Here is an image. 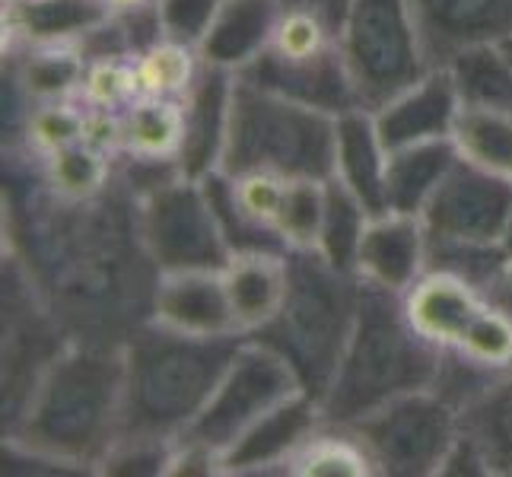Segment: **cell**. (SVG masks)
I'll return each instance as SVG.
<instances>
[{"mask_svg":"<svg viewBox=\"0 0 512 477\" xmlns=\"http://www.w3.org/2000/svg\"><path fill=\"white\" fill-rule=\"evenodd\" d=\"M109 16H128V13H140L156 7V0H99Z\"/></svg>","mask_w":512,"mask_h":477,"instance_id":"f35d334b","label":"cell"},{"mask_svg":"<svg viewBox=\"0 0 512 477\" xmlns=\"http://www.w3.org/2000/svg\"><path fill=\"white\" fill-rule=\"evenodd\" d=\"M90 115L93 112L80 102V96L26 105L20 125L23 153L39 163L48 153L77 144V140H86V134H90Z\"/></svg>","mask_w":512,"mask_h":477,"instance_id":"f546056e","label":"cell"},{"mask_svg":"<svg viewBox=\"0 0 512 477\" xmlns=\"http://www.w3.org/2000/svg\"><path fill=\"white\" fill-rule=\"evenodd\" d=\"M236 74L220 67L204 64L194 90L182 99L185 102V134L182 147L175 156V166L188 179L204 182L207 175L220 172L226 131H229V105H233Z\"/></svg>","mask_w":512,"mask_h":477,"instance_id":"ac0fdd59","label":"cell"},{"mask_svg":"<svg viewBox=\"0 0 512 477\" xmlns=\"http://www.w3.org/2000/svg\"><path fill=\"white\" fill-rule=\"evenodd\" d=\"M420 220L430 252L500 245L512 220V182L458 156Z\"/></svg>","mask_w":512,"mask_h":477,"instance_id":"30bf717a","label":"cell"},{"mask_svg":"<svg viewBox=\"0 0 512 477\" xmlns=\"http://www.w3.org/2000/svg\"><path fill=\"white\" fill-rule=\"evenodd\" d=\"M236 77H245L264 86V90L280 93L293 102H303L309 109L328 112L334 118L353 109H363L357 90H353L341 42L328 48H306V51H284L268 45L264 55Z\"/></svg>","mask_w":512,"mask_h":477,"instance_id":"8fae6325","label":"cell"},{"mask_svg":"<svg viewBox=\"0 0 512 477\" xmlns=\"http://www.w3.org/2000/svg\"><path fill=\"white\" fill-rule=\"evenodd\" d=\"M462 433L484 452L490 477H512V373L500 376L462 411Z\"/></svg>","mask_w":512,"mask_h":477,"instance_id":"83f0119b","label":"cell"},{"mask_svg":"<svg viewBox=\"0 0 512 477\" xmlns=\"http://www.w3.org/2000/svg\"><path fill=\"white\" fill-rule=\"evenodd\" d=\"M223 0H156V20L166 39L201 48Z\"/></svg>","mask_w":512,"mask_h":477,"instance_id":"8d00e7d4","label":"cell"},{"mask_svg":"<svg viewBox=\"0 0 512 477\" xmlns=\"http://www.w3.org/2000/svg\"><path fill=\"white\" fill-rule=\"evenodd\" d=\"M379 477H436L462 436V411L436 388L401 395L347 427Z\"/></svg>","mask_w":512,"mask_h":477,"instance_id":"52a82bcc","label":"cell"},{"mask_svg":"<svg viewBox=\"0 0 512 477\" xmlns=\"http://www.w3.org/2000/svg\"><path fill=\"white\" fill-rule=\"evenodd\" d=\"M303 392L296 373L271 347L245 338L229 360L214 395L182 439H191L220 458L274 408Z\"/></svg>","mask_w":512,"mask_h":477,"instance_id":"9c48e42d","label":"cell"},{"mask_svg":"<svg viewBox=\"0 0 512 477\" xmlns=\"http://www.w3.org/2000/svg\"><path fill=\"white\" fill-rule=\"evenodd\" d=\"M284 7L312 13L315 20H322L328 29H334V32L341 35V29L347 23V13L353 7V0H284Z\"/></svg>","mask_w":512,"mask_h":477,"instance_id":"74e56055","label":"cell"},{"mask_svg":"<svg viewBox=\"0 0 512 477\" xmlns=\"http://www.w3.org/2000/svg\"><path fill=\"white\" fill-rule=\"evenodd\" d=\"M430 268V239L420 217L385 210L369 220L353 274L360 284L404 296Z\"/></svg>","mask_w":512,"mask_h":477,"instance_id":"5bb4252c","label":"cell"},{"mask_svg":"<svg viewBox=\"0 0 512 477\" xmlns=\"http://www.w3.org/2000/svg\"><path fill=\"white\" fill-rule=\"evenodd\" d=\"M452 144L468 163L512 182V115L462 109Z\"/></svg>","mask_w":512,"mask_h":477,"instance_id":"d6a6232c","label":"cell"},{"mask_svg":"<svg viewBox=\"0 0 512 477\" xmlns=\"http://www.w3.org/2000/svg\"><path fill=\"white\" fill-rule=\"evenodd\" d=\"M204 70V58L194 45L175 39H156L134 58L137 96H160V99H185Z\"/></svg>","mask_w":512,"mask_h":477,"instance_id":"f1b7e54d","label":"cell"},{"mask_svg":"<svg viewBox=\"0 0 512 477\" xmlns=\"http://www.w3.org/2000/svg\"><path fill=\"white\" fill-rule=\"evenodd\" d=\"M245 334L188 338L144 322L121 344L125 353V423L121 439L172 446L191 430L214 395Z\"/></svg>","mask_w":512,"mask_h":477,"instance_id":"7a4b0ae2","label":"cell"},{"mask_svg":"<svg viewBox=\"0 0 512 477\" xmlns=\"http://www.w3.org/2000/svg\"><path fill=\"white\" fill-rule=\"evenodd\" d=\"M134 201L140 245L160 274L223 271L233 258L204 182L172 175Z\"/></svg>","mask_w":512,"mask_h":477,"instance_id":"ba28073f","label":"cell"},{"mask_svg":"<svg viewBox=\"0 0 512 477\" xmlns=\"http://www.w3.org/2000/svg\"><path fill=\"white\" fill-rule=\"evenodd\" d=\"M500 255H503V264H506V271H509V277H512V220H509L506 233H503V239H500Z\"/></svg>","mask_w":512,"mask_h":477,"instance_id":"ab89813d","label":"cell"},{"mask_svg":"<svg viewBox=\"0 0 512 477\" xmlns=\"http://www.w3.org/2000/svg\"><path fill=\"white\" fill-rule=\"evenodd\" d=\"M503 45H506V51H509V55H512V35H509V39H503Z\"/></svg>","mask_w":512,"mask_h":477,"instance_id":"60d3db41","label":"cell"},{"mask_svg":"<svg viewBox=\"0 0 512 477\" xmlns=\"http://www.w3.org/2000/svg\"><path fill=\"white\" fill-rule=\"evenodd\" d=\"M458 115H462V99H458L446 64L430 67L420 80L373 109L388 153L414 144H433V140H452Z\"/></svg>","mask_w":512,"mask_h":477,"instance_id":"4fadbf2b","label":"cell"},{"mask_svg":"<svg viewBox=\"0 0 512 477\" xmlns=\"http://www.w3.org/2000/svg\"><path fill=\"white\" fill-rule=\"evenodd\" d=\"M322 217H325V182L290 179L274 233L284 242L287 252H315L322 233Z\"/></svg>","mask_w":512,"mask_h":477,"instance_id":"836d02e7","label":"cell"},{"mask_svg":"<svg viewBox=\"0 0 512 477\" xmlns=\"http://www.w3.org/2000/svg\"><path fill=\"white\" fill-rule=\"evenodd\" d=\"M369 220H373V214H369L357 194L347 191L338 179H325V217L315 252L328 264H334V268L353 274Z\"/></svg>","mask_w":512,"mask_h":477,"instance_id":"1f68e13d","label":"cell"},{"mask_svg":"<svg viewBox=\"0 0 512 477\" xmlns=\"http://www.w3.org/2000/svg\"><path fill=\"white\" fill-rule=\"evenodd\" d=\"M125 423L121 344L67 341L10 414L7 446L23 458L74 471L102 468Z\"/></svg>","mask_w":512,"mask_h":477,"instance_id":"6da1fadb","label":"cell"},{"mask_svg":"<svg viewBox=\"0 0 512 477\" xmlns=\"http://www.w3.org/2000/svg\"><path fill=\"white\" fill-rule=\"evenodd\" d=\"M341 51L363 109H379L433 67L411 0H353Z\"/></svg>","mask_w":512,"mask_h":477,"instance_id":"8992f818","label":"cell"},{"mask_svg":"<svg viewBox=\"0 0 512 477\" xmlns=\"http://www.w3.org/2000/svg\"><path fill=\"white\" fill-rule=\"evenodd\" d=\"M280 16L284 0H223L198 48L204 64L242 74L274 42Z\"/></svg>","mask_w":512,"mask_h":477,"instance_id":"d6986e66","label":"cell"},{"mask_svg":"<svg viewBox=\"0 0 512 477\" xmlns=\"http://www.w3.org/2000/svg\"><path fill=\"white\" fill-rule=\"evenodd\" d=\"M150 322L188 338H229L239 334L220 271H172L153 287Z\"/></svg>","mask_w":512,"mask_h":477,"instance_id":"9a60e30c","label":"cell"},{"mask_svg":"<svg viewBox=\"0 0 512 477\" xmlns=\"http://www.w3.org/2000/svg\"><path fill=\"white\" fill-rule=\"evenodd\" d=\"M325 427L322 404L312 395L299 392L280 408L245 433L239 443L223 455V474L242 477V474H287L290 458L299 452L312 433Z\"/></svg>","mask_w":512,"mask_h":477,"instance_id":"2e32d148","label":"cell"},{"mask_svg":"<svg viewBox=\"0 0 512 477\" xmlns=\"http://www.w3.org/2000/svg\"><path fill=\"white\" fill-rule=\"evenodd\" d=\"M109 13L99 0H20L4 4V29L10 48L83 42Z\"/></svg>","mask_w":512,"mask_h":477,"instance_id":"7402d4cb","label":"cell"},{"mask_svg":"<svg viewBox=\"0 0 512 477\" xmlns=\"http://www.w3.org/2000/svg\"><path fill=\"white\" fill-rule=\"evenodd\" d=\"M77 96L90 112H121L128 102L137 99L134 58L125 55L86 58V74Z\"/></svg>","mask_w":512,"mask_h":477,"instance_id":"e575fe53","label":"cell"},{"mask_svg":"<svg viewBox=\"0 0 512 477\" xmlns=\"http://www.w3.org/2000/svg\"><path fill=\"white\" fill-rule=\"evenodd\" d=\"M455 163L458 150L452 140H433V144L392 150L385 169V210L420 217Z\"/></svg>","mask_w":512,"mask_h":477,"instance_id":"603a6c76","label":"cell"},{"mask_svg":"<svg viewBox=\"0 0 512 477\" xmlns=\"http://www.w3.org/2000/svg\"><path fill=\"white\" fill-rule=\"evenodd\" d=\"M39 188L61 204H90L115 185L118 156L93 140L61 147L35 163Z\"/></svg>","mask_w":512,"mask_h":477,"instance_id":"cb8c5ba5","label":"cell"},{"mask_svg":"<svg viewBox=\"0 0 512 477\" xmlns=\"http://www.w3.org/2000/svg\"><path fill=\"white\" fill-rule=\"evenodd\" d=\"M446 67L462 109L512 115V55L503 42L468 45Z\"/></svg>","mask_w":512,"mask_h":477,"instance_id":"4316f807","label":"cell"},{"mask_svg":"<svg viewBox=\"0 0 512 477\" xmlns=\"http://www.w3.org/2000/svg\"><path fill=\"white\" fill-rule=\"evenodd\" d=\"M385 169L388 147L376 128L373 112L353 109L338 115L331 179H338L347 191L357 194L373 217L385 214Z\"/></svg>","mask_w":512,"mask_h":477,"instance_id":"ffe728a7","label":"cell"},{"mask_svg":"<svg viewBox=\"0 0 512 477\" xmlns=\"http://www.w3.org/2000/svg\"><path fill=\"white\" fill-rule=\"evenodd\" d=\"M13 55V86L26 105L70 99L80 93L86 74V51L77 42L61 45H23L10 48Z\"/></svg>","mask_w":512,"mask_h":477,"instance_id":"484cf974","label":"cell"},{"mask_svg":"<svg viewBox=\"0 0 512 477\" xmlns=\"http://www.w3.org/2000/svg\"><path fill=\"white\" fill-rule=\"evenodd\" d=\"M433 67L458 51L512 35V0H411Z\"/></svg>","mask_w":512,"mask_h":477,"instance_id":"e0dca14e","label":"cell"},{"mask_svg":"<svg viewBox=\"0 0 512 477\" xmlns=\"http://www.w3.org/2000/svg\"><path fill=\"white\" fill-rule=\"evenodd\" d=\"M493 287L474 284L471 277L449 268H427L417 284L401 296V303L423 341H430L439 353H458L474 318L487 306Z\"/></svg>","mask_w":512,"mask_h":477,"instance_id":"7c38bea8","label":"cell"},{"mask_svg":"<svg viewBox=\"0 0 512 477\" xmlns=\"http://www.w3.org/2000/svg\"><path fill=\"white\" fill-rule=\"evenodd\" d=\"M443 353L423 341L398 293L366 287L338 373L322 398L325 423L350 427L401 395L436 388Z\"/></svg>","mask_w":512,"mask_h":477,"instance_id":"3957f363","label":"cell"},{"mask_svg":"<svg viewBox=\"0 0 512 477\" xmlns=\"http://www.w3.org/2000/svg\"><path fill=\"white\" fill-rule=\"evenodd\" d=\"M338 118L236 77L220 172H271L284 179H331Z\"/></svg>","mask_w":512,"mask_h":477,"instance_id":"5b68a950","label":"cell"},{"mask_svg":"<svg viewBox=\"0 0 512 477\" xmlns=\"http://www.w3.org/2000/svg\"><path fill=\"white\" fill-rule=\"evenodd\" d=\"M290 477H373V458L347 427L325 423L312 433L287 465Z\"/></svg>","mask_w":512,"mask_h":477,"instance_id":"4dcf8cb0","label":"cell"},{"mask_svg":"<svg viewBox=\"0 0 512 477\" xmlns=\"http://www.w3.org/2000/svg\"><path fill=\"white\" fill-rule=\"evenodd\" d=\"M287 268L284 306L249 338L284 357L303 392L322 404L357 325L363 284L319 252H287Z\"/></svg>","mask_w":512,"mask_h":477,"instance_id":"277c9868","label":"cell"},{"mask_svg":"<svg viewBox=\"0 0 512 477\" xmlns=\"http://www.w3.org/2000/svg\"><path fill=\"white\" fill-rule=\"evenodd\" d=\"M220 274L236 328L245 338L261 331L284 306L290 280L287 252H236Z\"/></svg>","mask_w":512,"mask_h":477,"instance_id":"44dd1931","label":"cell"},{"mask_svg":"<svg viewBox=\"0 0 512 477\" xmlns=\"http://www.w3.org/2000/svg\"><path fill=\"white\" fill-rule=\"evenodd\" d=\"M229 185H233V198L242 214L258 229L274 233V223L280 214V204H284L290 179H284V175H271V172H245V175H229Z\"/></svg>","mask_w":512,"mask_h":477,"instance_id":"d590c367","label":"cell"},{"mask_svg":"<svg viewBox=\"0 0 512 477\" xmlns=\"http://www.w3.org/2000/svg\"><path fill=\"white\" fill-rule=\"evenodd\" d=\"M185 134V102L137 96L118 112V159L175 163Z\"/></svg>","mask_w":512,"mask_h":477,"instance_id":"d4e9b609","label":"cell"}]
</instances>
